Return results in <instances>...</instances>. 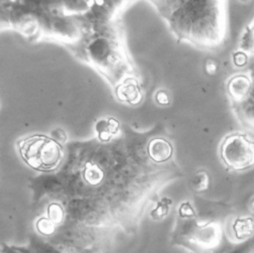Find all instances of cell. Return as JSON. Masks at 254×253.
<instances>
[{"label":"cell","instance_id":"5b68a950","mask_svg":"<svg viewBox=\"0 0 254 253\" xmlns=\"http://www.w3.org/2000/svg\"><path fill=\"white\" fill-rule=\"evenodd\" d=\"M220 157L226 167L244 171L254 167V141L243 133H231L220 144Z\"/></svg>","mask_w":254,"mask_h":253},{"label":"cell","instance_id":"7a4b0ae2","mask_svg":"<svg viewBox=\"0 0 254 253\" xmlns=\"http://www.w3.org/2000/svg\"><path fill=\"white\" fill-rule=\"evenodd\" d=\"M167 22L179 42L217 51L226 39V0H189Z\"/></svg>","mask_w":254,"mask_h":253},{"label":"cell","instance_id":"7c38bea8","mask_svg":"<svg viewBox=\"0 0 254 253\" xmlns=\"http://www.w3.org/2000/svg\"><path fill=\"white\" fill-rule=\"evenodd\" d=\"M48 217L56 224H60L64 220V209L59 203H51L48 206Z\"/></svg>","mask_w":254,"mask_h":253},{"label":"cell","instance_id":"277c9868","mask_svg":"<svg viewBox=\"0 0 254 253\" xmlns=\"http://www.w3.org/2000/svg\"><path fill=\"white\" fill-rule=\"evenodd\" d=\"M248 69V74L239 73L228 79L226 92L240 124L254 132V56H251Z\"/></svg>","mask_w":254,"mask_h":253},{"label":"cell","instance_id":"ba28073f","mask_svg":"<svg viewBox=\"0 0 254 253\" xmlns=\"http://www.w3.org/2000/svg\"><path fill=\"white\" fill-rule=\"evenodd\" d=\"M82 176L84 181L91 186L99 185L104 178L103 171L101 170V168L93 162H87L85 164Z\"/></svg>","mask_w":254,"mask_h":253},{"label":"cell","instance_id":"3957f363","mask_svg":"<svg viewBox=\"0 0 254 253\" xmlns=\"http://www.w3.org/2000/svg\"><path fill=\"white\" fill-rule=\"evenodd\" d=\"M23 161L32 169L42 172L56 170L63 158V146L53 137L35 134L18 142Z\"/></svg>","mask_w":254,"mask_h":253},{"label":"cell","instance_id":"5bb4252c","mask_svg":"<svg viewBox=\"0 0 254 253\" xmlns=\"http://www.w3.org/2000/svg\"><path fill=\"white\" fill-rule=\"evenodd\" d=\"M193 187L196 190H203L208 186V176L205 173H198L192 180Z\"/></svg>","mask_w":254,"mask_h":253},{"label":"cell","instance_id":"8992f818","mask_svg":"<svg viewBox=\"0 0 254 253\" xmlns=\"http://www.w3.org/2000/svg\"><path fill=\"white\" fill-rule=\"evenodd\" d=\"M174 149L170 141L164 137H154L147 145V154L155 163H164L173 156Z\"/></svg>","mask_w":254,"mask_h":253},{"label":"cell","instance_id":"9a60e30c","mask_svg":"<svg viewBox=\"0 0 254 253\" xmlns=\"http://www.w3.org/2000/svg\"><path fill=\"white\" fill-rule=\"evenodd\" d=\"M180 214L184 217H190V216H193L194 215V210L193 208L191 207V205L189 203V202H186V203H183L180 207Z\"/></svg>","mask_w":254,"mask_h":253},{"label":"cell","instance_id":"8fae6325","mask_svg":"<svg viewBox=\"0 0 254 253\" xmlns=\"http://www.w3.org/2000/svg\"><path fill=\"white\" fill-rule=\"evenodd\" d=\"M37 230L43 235H52L56 230V223H54L49 217H41L36 223Z\"/></svg>","mask_w":254,"mask_h":253},{"label":"cell","instance_id":"4fadbf2b","mask_svg":"<svg viewBox=\"0 0 254 253\" xmlns=\"http://www.w3.org/2000/svg\"><path fill=\"white\" fill-rule=\"evenodd\" d=\"M171 199L169 198H163L157 205V207L151 212L153 218L155 219H160L164 217L168 211H169V205L171 204Z\"/></svg>","mask_w":254,"mask_h":253},{"label":"cell","instance_id":"6da1fadb","mask_svg":"<svg viewBox=\"0 0 254 253\" xmlns=\"http://www.w3.org/2000/svg\"><path fill=\"white\" fill-rule=\"evenodd\" d=\"M69 52L100 73L119 101L131 105L142 101L141 77L128 54L120 18L92 32Z\"/></svg>","mask_w":254,"mask_h":253},{"label":"cell","instance_id":"e0dca14e","mask_svg":"<svg viewBox=\"0 0 254 253\" xmlns=\"http://www.w3.org/2000/svg\"><path fill=\"white\" fill-rule=\"evenodd\" d=\"M252 207H253V208H254V202H253V206H252Z\"/></svg>","mask_w":254,"mask_h":253},{"label":"cell","instance_id":"30bf717a","mask_svg":"<svg viewBox=\"0 0 254 253\" xmlns=\"http://www.w3.org/2000/svg\"><path fill=\"white\" fill-rule=\"evenodd\" d=\"M96 132H97V136L98 139L105 143V142H109L112 139L113 133L110 131L108 123H107V119H102L99 120L96 123Z\"/></svg>","mask_w":254,"mask_h":253},{"label":"cell","instance_id":"52a82bcc","mask_svg":"<svg viewBox=\"0 0 254 253\" xmlns=\"http://www.w3.org/2000/svg\"><path fill=\"white\" fill-rule=\"evenodd\" d=\"M167 21L189 0H149Z\"/></svg>","mask_w":254,"mask_h":253},{"label":"cell","instance_id":"2e32d148","mask_svg":"<svg viewBox=\"0 0 254 253\" xmlns=\"http://www.w3.org/2000/svg\"><path fill=\"white\" fill-rule=\"evenodd\" d=\"M52 136L55 140H57L58 142L60 143H64L65 142L66 140V135H65V132L63 130V129H56L52 132Z\"/></svg>","mask_w":254,"mask_h":253},{"label":"cell","instance_id":"9c48e42d","mask_svg":"<svg viewBox=\"0 0 254 253\" xmlns=\"http://www.w3.org/2000/svg\"><path fill=\"white\" fill-rule=\"evenodd\" d=\"M239 48L244 53L254 56V20L245 28L241 36Z\"/></svg>","mask_w":254,"mask_h":253}]
</instances>
